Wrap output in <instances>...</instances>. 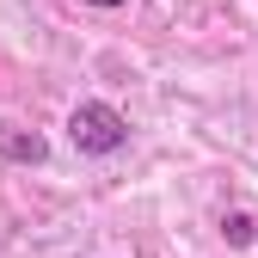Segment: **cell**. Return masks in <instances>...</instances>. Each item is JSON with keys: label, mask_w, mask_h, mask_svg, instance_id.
Masks as SVG:
<instances>
[{"label": "cell", "mask_w": 258, "mask_h": 258, "mask_svg": "<svg viewBox=\"0 0 258 258\" xmlns=\"http://www.w3.org/2000/svg\"><path fill=\"white\" fill-rule=\"evenodd\" d=\"M68 142H74L80 154H117V148L129 142V123H123L117 105L86 99V105H74V117H68Z\"/></svg>", "instance_id": "6da1fadb"}, {"label": "cell", "mask_w": 258, "mask_h": 258, "mask_svg": "<svg viewBox=\"0 0 258 258\" xmlns=\"http://www.w3.org/2000/svg\"><path fill=\"white\" fill-rule=\"evenodd\" d=\"M0 154H13V160H31V166H37V160H43L49 148H43V136H25V129L0 123Z\"/></svg>", "instance_id": "7a4b0ae2"}, {"label": "cell", "mask_w": 258, "mask_h": 258, "mask_svg": "<svg viewBox=\"0 0 258 258\" xmlns=\"http://www.w3.org/2000/svg\"><path fill=\"white\" fill-rule=\"evenodd\" d=\"M221 228H228V240H234V246H252V221H246V215H228Z\"/></svg>", "instance_id": "3957f363"}, {"label": "cell", "mask_w": 258, "mask_h": 258, "mask_svg": "<svg viewBox=\"0 0 258 258\" xmlns=\"http://www.w3.org/2000/svg\"><path fill=\"white\" fill-rule=\"evenodd\" d=\"M86 7H129V0H86Z\"/></svg>", "instance_id": "277c9868"}]
</instances>
